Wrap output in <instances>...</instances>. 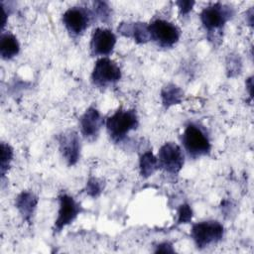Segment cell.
<instances>
[{"label": "cell", "mask_w": 254, "mask_h": 254, "mask_svg": "<svg viewBox=\"0 0 254 254\" xmlns=\"http://www.w3.org/2000/svg\"><path fill=\"white\" fill-rule=\"evenodd\" d=\"M234 13L232 6L221 2L210 4L201 10L200 22L207 34L208 41L213 46H218L221 43L224 26L233 18Z\"/></svg>", "instance_id": "obj_1"}, {"label": "cell", "mask_w": 254, "mask_h": 254, "mask_svg": "<svg viewBox=\"0 0 254 254\" xmlns=\"http://www.w3.org/2000/svg\"><path fill=\"white\" fill-rule=\"evenodd\" d=\"M139 118L134 109H118L106 119L105 126L110 139L115 143L122 142L126 136L137 129Z\"/></svg>", "instance_id": "obj_2"}, {"label": "cell", "mask_w": 254, "mask_h": 254, "mask_svg": "<svg viewBox=\"0 0 254 254\" xmlns=\"http://www.w3.org/2000/svg\"><path fill=\"white\" fill-rule=\"evenodd\" d=\"M182 144L188 155L194 159L208 155L211 150L208 135L199 125L194 123L186 126L182 135Z\"/></svg>", "instance_id": "obj_3"}, {"label": "cell", "mask_w": 254, "mask_h": 254, "mask_svg": "<svg viewBox=\"0 0 254 254\" xmlns=\"http://www.w3.org/2000/svg\"><path fill=\"white\" fill-rule=\"evenodd\" d=\"M224 233L223 225L217 220L196 222L191 226L190 237L197 249H204L219 242Z\"/></svg>", "instance_id": "obj_4"}, {"label": "cell", "mask_w": 254, "mask_h": 254, "mask_svg": "<svg viewBox=\"0 0 254 254\" xmlns=\"http://www.w3.org/2000/svg\"><path fill=\"white\" fill-rule=\"evenodd\" d=\"M121 78L119 65L107 57L99 58L91 72V81L98 88H107L114 85Z\"/></svg>", "instance_id": "obj_5"}, {"label": "cell", "mask_w": 254, "mask_h": 254, "mask_svg": "<svg viewBox=\"0 0 254 254\" xmlns=\"http://www.w3.org/2000/svg\"><path fill=\"white\" fill-rule=\"evenodd\" d=\"M93 19L94 17L91 10L81 6H74L68 8L63 14L62 21L68 34L76 38L85 32Z\"/></svg>", "instance_id": "obj_6"}, {"label": "cell", "mask_w": 254, "mask_h": 254, "mask_svg": "<svg viewBox=\"0 0 254 254\" xmlns=\"http://www.w3.org/2000/svg\"><path fill=\"white\" fill-rule=\"evenodd\" d=\"M150 40L161 48H172L181 37V30L165 19H155L148 24Z\"/></svg>", "instance_id": "obj_7"}, {"label": "cell", "mask_w": 254, "mask_h": 254, "mask_svg": "<svg viewBox=\"0 0 254 254\" xmlns=\"http://www.w3.org/2000/svg\"><path fill=\"white\" fill-rule=\"evenodd\" d=\"M157 159L159 168L170 175H178L185 164V155L181 147L174 142H167L162 145Z\"/></svg>", "instance_id": "obj_8"}, {"label": "cell", "mask_w": 254, "mask_h": 254, "mask_svg": "<svg viewBox=\"0 0 254 254\" xmlns=\"http://www.w3.org/2000/svg\"><path fill=\"white\" fill-rule=\"evenodd\" d=\"M58 216L54 224V232H60L70 224L81 212V205L69 194L61 193L59 195Z\"/></svg>", "instance_id": "obj_9"}, {"label": "cell", "mask_w": 254, "mask_h": 254, "mask_svg": "<svg viewBox=\"0 0 254 254\" xmlns=\"http://www.w3.org/2000/svg\"><path fill=\"white\" fill-rule=\"evenodd\" d=\"M60 153L67 166H74L80 158V138L73 130L62 132L57 137Z\"/></svg>", "instance_id": "obj_10"}, {"label": "cell", "mask_w": 254, "mask_h": 254, "mask_svg": "<svg viewBox=\"0 0 254 254\" xmlns=\"http://www.w3.org/2000/svg\"><path fill=\"white\" fill-rule=\"evenodd\" d=\"M116 44V36L110 30L106 28H96L90 39V53L96 57H107L110 55Z\"/></svg>", "instance_id": "obj_11"}, {"label": "cell", "mask_w": 254, "mask_h": 254, "mask_svg": "<svg viewBox=\"0 0 254 254\" xmlns=\"http://www.w3.org/2000/svg\"><path fill=\"white\" fill-rule=\"evenodd\" d=\"M104 121L98 109L90 106L79 119L80 133L86 140L94 141L99 136Z\"/></svg>", "instance_id": "obj_12"}, {"label": "cell", "mask_w": 254, "mask_h": 254, "mask_svg": "<svg viewBox=\"0 0 254 254\" xmlns=\"http://www.w3.org/2000/svg\"><path fill=\"white\" fill-rule=\"evenodd\" d=\"M117 32L126 38L133 39L137 44H146L150 41L148 24L145 22H121Z\"/></svg>", "instance_id": "obj_13"}, {"label": "cell", "mask_w": 254, "mask_h": 254, "mask_svg": "<svg viewBox=\"0 0 254 254\" xmlns=\"http://www.w3.org/2000/svg\"><path fill=\"white\" fill-rule=\"evenodd\" d=\"M38 201V196L32 191L24 190L17 195L15 199V206L25 221L31 222L37 208Z\"/></svg>", "instance_id": "obj_14"}, {"label": "cell", "mask_w": 254, "mask_h": 254, "mask_svg": "<svg viewBox=\"0 0 254 254\" xmlns=\"http://www.w3.org/2000/svg\"><path fill=\"white\" fill-rule=\"evenodd\" d=\"M20 52V44L12 33H4L0 39V56L3 60H11Z\"/></svg>", "instance_id": "obj_15"}, {"label": "cell", "mask_w": 254, "mask_h": 254, "mask_svg": "<svg viewBox=\"0 0 254 254\" xmlns=\"http://www.w3.org/2000/svg\"><path fill=\"white\" fill-rule=\"evenodd\" d=\"M184 98L183 89L175 83H167L161 89V100L165 108H170L182 102Z\"/></svg>", "instance_id": "obj_16"}, {"label": "cell", "mask_w": 254, "mask_h": 254, "mask_svg": "<svg viewBox=\"0 0 254 254\" xmlns=\"http://www.w3.org/2000/svg\"><path fill=\"white\" fill-rule=\"evenodd\" d=\"M159 162L157 157L151 150L144 152L139 159V171L140 175L144 178H150L159 170Z\"/></svg>", "instance_id": "obj_17"}, {"label": "cell", "mask_w": 254, "mask_h": 254, "mask_svg": "<svg viewBox=\"0 0 254 254\" xmlns=\"http://www.w3.org/2000/svg\"><path fill=\"white\" fill-rule=\"evenodd\" d=\"M93 17L103 23H108L111 19V8L107 2L95 1L93 3Z\"/></svg>", "instance_id": "obj_18"}, {"label": "cell", "mask_w": 254, "mask_h": 254, "mask_svg": "<svg viewBox=\"0 0 254 254\" xmlns=\"http://www.w3.org/2000/svg\"><path fill=\"white\" fill-rule=\"evenodd\" d=\"M12 160H13L12 147L8 143L2 142L1 143V164H0V172H1L2 178H4V176L8 172Z\"/></svg>", "instance_id": "obj_19"}, {"label": "cell", "mask_w": 254, "mask_h": 254, "mask_svg": "<svg viewBox=\"0 0 254 254\" xmlns=\"http://www.w3.org/2000/svg\"><path fill=\"white\" fill-rule=\"evenodd\" d=\"M102 190H103V184L99 179L93 178V177L88 179L85 187V191L89 196L97 197L102 192Z\"/></svg>", "instance_id": "obj_20"}, {"label": "cell", "mask_w": 254, "mask_h": 254, "mask_svg": "<svg viewBox=\"0 0 254 254\" xmlns=\"http://www.w3.org/2000/svg\"><path fill=\"white\" fill-rule=\"evenodd\" d=\"M226 66H227V72L228 76H234L238 74L241 70L242 63L240 58L237 55H229L226 61Z\"/></svg>", "instance_id": "obj_21"}, {"label": "cell", "mask_w": 254, "mask_h": 254, "mask_svg": "<svg viewBox=\"0 0 254 254\" xmlns=\"http://www.w3.org/2000/svg\"><path fill=\"white\" fill-rule=\"evenodd\" d=\"M192 218V209L188 203H184L180 205L178 209V219L177 223L178 224H184V223H189L191 221Z\"/></svg>", "instance_id": "obj_22"}, {"label": "cell", "mask_w": 254, "mask_h": 254, "mask_svg": "<svg viewBox=\"0 0 254 254\" xmlns=\"http://www.w3.org/2000/svg\"><path fill=\"white\" fill-rule=\"evenodd\" d=\"M194 3H195L194 1H190V0H186V1L181 0V1H177V2H176L177 6H178V8H179L180 14H181L182 16L188 15V14L191 11V9H192Z\"/></svg>", "instance_id": "obj_23"}, {"label": "cell", "mask_w": 254, "mask_h": 254, "mask_svg": "<svg viewBox=\"0 0 254 254\" xmlns=\"http://www.w3.org/2000/svg\"><path fill=\"white\" fill-rule=\"evenodd\" d=\"M156 253H174L175 249L170 242H162L156 246Z\"/></svg>", "instance_id": "obj_24"}, {"label": "cell", "mask_w": 254, "mask_h": 254, "mask_svg": "<svg viewBox=\"0 0 254 254\" xmlns=\"http://www.w3.org/2000/svg\"><path fill=\"white\" fill-rule=\"evenodd\" d=\"M246 21L248 22V24L250 26L253 25V8H250L247 12H246Z\"/></svg>", "instance_id": "obj_25"}, {"label": "cell", "mask_w": 254, "mask_h": 254, "mask_svg": "<svg viewBox=\"0 0 254 254\" xmlns=\"http://www.w3.org/2000/svg\"><path fill=\"white\" fill-rule=\"evenodd\" d=\"M252 76L251 77H249L248 79H247V81H246V87L248 88V90H249V95H250V97H252Z\"/></svg>", "instance_id": "obj_26"}]
</instances>
